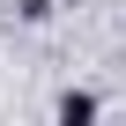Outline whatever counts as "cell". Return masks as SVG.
<instances>
[{"instance_id": "6da1fadb", "label": "cell", "mask_w": 126, "mask_h": 126, "mask_svg": "<svg viewBox=\"0 0 126 126\" xmlns=\"http://www.w3.org/2000/svg\"><path fill=\"white\" fill-rule=\"evenodd\" d=\"M59 119H67V126H74V119H96V96H67V104H59Z\"/></svg>"}]
</instances>
